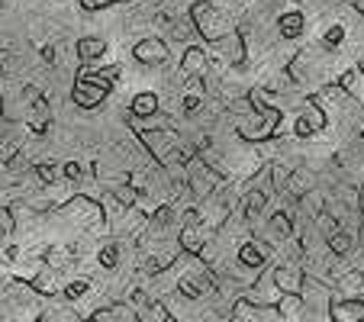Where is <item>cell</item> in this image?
<instances>
[{
    "label": "cell",
    "instance_id": "cell-7",
    "mask_svg": "<svg viewBox=\"0 0 364 322\" xmlns=\"http://www.w3.org/2000/svg\"><path fill=\"white\" fill-rule=\"evenodd\" d=\"M65 210H68V213H71V220H75L77 226H84V229H100V222H103V206L97 203V200L84 197V193L71 197Z\"/></svg>",
    "mask_w": 364,
    "mask_h": 322
},
{
    "label": "cell",
    "instance_id": "cell-19",
    "mask_svg": "<svg viewBox=\"0 0 364 322\" xmlns=\"http://www.w3.org/2000/svg\"><path fill=\"white\" fill-rule=\"evenodd\" d=\"M129 110H132V117L136 119H151V117H159L161 113V103H159V97L151 94V90H142V94L132 97Z\"/></svg>",
    "mask_w": 364,
    "mask_h": 322
},
{
    "label": "cell",
    "instance_id": "cell-39",
    "mask_svg": "<svg viewBox=\"0 0 364 322\" xmlns=\"http://www.w3.org/2000/svg\"><path fill=\"white\" fill-rule=\"evenodd\" d=\"M358 71H361V75H364V58H361V68H358Z\"/></svg>",
    "mask_w": 364,
    "mask_h": 322
},
{
    "label": "cell",
    "instance_id": "cell-20",
    "mask_svg": "<svg viewBox=\"0 0 364 322\" xmlns=\"http://www.w3.org/2000/svg\"><path fill=\"white\" fill-rule=\"evenodd\" d=\"M90 322H139V319L129 303H110V306L97 309V313L90 316Z\"/></svg>",
    "mask_w": 364,
    "mask_h": 322
},
{
    "label": "cell",
    "instance_id": "cell-11",
    "mask_svg": "<svg viewBox=\"0 0 364 322\" xmlns=\"http://www.w3.org/2000/svg\"><path fill=\"white\" fill-rule=\"evenodd\" d=\"M107 94H110V87H100V84L84 81V77H77L75 87H71V100H75L77 110H97L107 100Z\"/></svg>",
    "mask_w": 364,
    "mask_h": 322
},
{
    "label": "cell",
    "instance_id": "cell-13",
    "mask_svg": "<svg viewBox=\"0 0 364 322\" xmlns=\"http://www.w3.org/2000/svg\"><path fill=\"white\" fill-rule=\"evenodd\" d=\"M210 48H213L216 55H220L223 62H229V65H242V62H245V36H242L239 29H232L229 36H223V39L213 42Z\"/></svg>",
    "mask_w": 364,
    "mask_h": 322
},
{
    "label": "cell",
    "instance_id": "cell-14",
    "mask_svg": "<svg viewBox=\"0 0 364 322\" xmlns=\"http://www.w3.org/2000/svg\"><path fill=\"white\" fill-rule=\"evenodd\" d=\"M206 68H210V52L200 45H187L181 58V77H206Z\"/></svg>",
    "mask_w": 364,
    "mask_h": 322
},
{
    "label": "cell",
    "instance_id": "cell-30",
    "mask_svg": "<svg viewBox=\"0 0 364 322\" xmlns=\"http://www.w3.org/2000/svg\"><path fill=\"white\" fill-rule=\"evenodd\" d=\"M200 107H203V94H200V90H187L184 94V113H191L193 117Z\"/></svg>",
    "mask_w": 364,
    "mask_h": 322
},
{
    "label": "cell",
    "instance_id": "cell-5",
    "mask_svg": "<svg viewBox=\"0 0 364 322\" xmlns=\"http://www.w3.org/2000/svg\"><path fill=\"white\" fill-rule=\"evenodd\" d=\"M126 303L132 306L139 322H171V313H168L165 303L155 300V296L145 294V290H129V300Z\"/></svg>",
    "mask_w": 364,
    "mask_h": 322
},
{
    "label": "cell",
    "instance_id": "cell-9",
    "mask_svg": "<svg viewBox=\"0 0 364 322\" xmlns=\"http://www.w3.org/2000/svg\"><path fill=\"white\" fill-rule=\"evenodd\" d=\"M132 58H136L139 65H149V68H155V65H165L168 58V42L159 39V36H149V39H139L136 45H132Z\"/></svg>",
    "mask_w": 364,
    "mask_h": 322
},
{
    "label": "cell",
    "instance_id": "cell-10",
    "mask_svg": "<svg viewBox=\"0 0 364 322\" xmlns=\"http://www.w3.org/2000/svg\"><path fill=\"white\" fill-rule=\"evenodd\" d=\"M323 129H326V110L316 100H306L303 103V110H300V117H296V123H294V132L300 139H309V136H316V132H323Z\"/></svg>",
    "mask_w": 364,
    "mask_h": 322
},
{
    "label": "cell",
    "instance_id": "cell-24",
    "mask_svg": "<svg viewBox=\"0 0 364 322\" xmlns=\"http://www.w3.org/2000/svg\"><path fill=\"white\" fill-rule=\"evenodd\" d=\"M268 226H271V235H274L271 242H277V239H290V235H294V220H290V213H287V210H274V213H271Z\"/></svg>",
    "mask_w": 364,
    "mask_h": 322
},
{
    "label": "cell",
    "instance_id": "cell-32",
    "mask_svg": "<svg viewBox=\"0 0 364 322\" xmlns=\"http://www.w3.org/2000/svg\"><path fill=\"white\" fill-rule=\"evenodd\" d=\"M16 68H20V62L14 52H0V75H14Z\"/></svg>",
    "mask_w": 364,
    "mask_h": 322
},
{
    "label": "cell",
    "instance_id": "cell-6",
    "mask_svg": "<svg viewBox=\"0 0 364 322\" xmlns=\"http://www.w3.org/2000/svg\"><path fill=\"white\" fill-rule=\"evenodd\" d=\"M271 242H264V239H258V235H248L245 242L239 245V264L242 267H248V271H258L262 274L264 267H268V261H271Z\"/></svg>",
    "mask_w": 364,
    "mask_h": 322
},
{
    "label": "cell",
    "instance_id": "cell-25",
    "mask_svg": "<svg viewBox=\"0 0 364 322\" xmlns=\"http://www.w3.org/2000/svg\"><path fill=\"white\" fill-rule=\"evenodd\" d=\"M110 197L117 200L123 210H132L139 203V190L129 184V181H119V184H110Z\"/></svg>",
    "mask_w": 364,
    "mask_h": 322
},
{
    "label": "cell",
    "instance_id": "cell-40",
    "mask_svg": "<svg viewBox=\"0 0 364 322\" xmlns=\"http://www.w3.org/2000/svg\"><path fill=\"white\" fill-rule=\"evenodd\" d=\"M0 7H4V0H0Z\"/></svg>",
    "mask_w": 364,
    "mask_h": 322
},
{
    "label": "cell",
    "instance_id": "cell-15",
    "mask_svg": "<svg viewBox=\"0 0 364 322\" xmlns=\"http://www.w3.org/2000/svg\"><path fill=\"white\" fill-rule=\"evenodd\" d=\"M48 123H52V110H48L46 94L33 97V103H29V110H26V126H29V132L42 136V132H48Z\"/></svg>",
    "mask_w": 364,
    "mask_h": 322
},
{
    "label": "cell",
    "instance_id": "cell-28",
    "mask_svg": "<svg viewBox=\"0 0 364 322\" xmlns=\"http://www.w3.org/2000/svg\"><path fill=\"white\" fill-rule=\"evenodd\" d=\"M29 287H33L36 294H46V296H48V294H55V290H58V287H55V277L48 274V271H42V274H36Z\"/></svg>",
    "mask_w": 364,
    "mask_h": 322
},
{
    "label": "cell",
    "instance_id": "cell-31",
    "mask_svg": "<svg viewBox=\"0 0 364 322\" xmlns=\"http://www.w3.org/2000/svg\"><path fill=\"white\" fill-rule=\"evenodd\" d=\"M87 287L90 284L81 277V281H71L68 287H65V294H68V300H81V296H87Z\"/></svg>",
    "mask_w": 364,
    "mask_h": 322
},
{
    "label": "cell",
    "instance_id": "cell-3",
    "mask_svg": "<svg viewBox=\"0 0 364 322\" xmlns=\"http://www.w3.org/2000/svg\"><path fill=\"white\" fill-rule=\"evenodd\" d=\"M184 171H187V190H191L197 200L213 197V193L220 190L223 184H226L223 171H216V168L210 165L203 155H193L191 161L184 165Z\"/></svg>",
    "mask_w": 364,
    "mask_h": 322
},
{
    "label": "cell",
    "instance_id": "cell-1",
    "mask_svg": "<svg viewBox=\"0 0 364 322\" xmlns=\"http://www.w3.org/2000/svg\"><path fill=\"white\" fill-rule=\"evenodd\" d=\"M136 136H139V142H142V149L159 161V168L187 165V161L197 155V151H193L191 145L171 129H139Z\"/></svg>",
    "mask_w": 364,
    "mask_h": 322
},
{
    "label": "cell",
    "instance_id": "cell-29",
    "mask_svg": "<svg viewBox=\"0 0 364 322\" xmlns=\"http://www.w3.org/2000/svg\"><path fill=\"white\" fill-rule=\"evenodd\" d=\"M97 261H100V267H107V271H113L119 261V245H103L100 254H97Z\"/></svg>",
    "mask_w": 364,
    "mask_h": 322
},
{
    "label": "cell",
    "instance_id": "cell-17",
    "mask_svg": "<svg viewBox=\"0 0 364 322\" xmlns=\"http://www.w3.org/2000/svg\"><path fill=\"white\" fill-rule=\"evenodd\" d=\"M268 206V190L264 187H258V184H252L248 187V193L242 197V216H245L248 222H255L258 220V213Z\"/></svg>",
    "mask_w": 364,
    "mask_h": 322
},
{
    "label": "cell",
    "instance_id": "cell-33",
    "mask_svg": "<svg viewBox=\"0 0 364 322\" xmlns=\"http://www.w3.org/2000/svg\"><path fill=\"white\" fill-rule=\"evenodd\" d=\"M62 174H65V178H68V181H81V178H84V168H81V161H65Z\"/></svg>",
    "mask_w": 364,
    "mask_h": 322
},
{
    "label": "cell",
    "instance_id": "cell-36",
    "mask_svg": "<svg viewBox=\"0 0 364 322\" xmlns=\"http://www.w3.org/2000/svg\"><path fill=\"white\" fill-rule=\"evenodd\" d=\"M42 62H55V48H48V45H42Z\"/></svg>",
    "mask_w": 364,
    "mask_h": 322
},
{
    "label": "cell",
    "instance_id": "cell-21",
    "mask_svg": "<svg viewBox=\"0 0 364 322\" xmlns=\"http://www.w3.org/2000/svg\"><path fill=\"white\" fill-rule=\"evenodd\" d=\"M309 190H313V178H309L306 171H290L287 181H284V193H287L290 200H296V203H300Z\"/></svg>",
    "mask_w": 364,
    "mask_h": 322
},
{
    "label": "cell",
    "instance_id": "cell-12",
    "mask_svg": "<svg viewBox=\"0 0 364 322\" xmlns=\"http://www.w3.org/2000/svg\"><path fill=\"white\" fill-rule=\"evenodd\" d=\"M332 322H364V296H338L329 303Z\"/></svg>",
    "mask_w": 364,
    "mask_h": 322
},
{
    "label": "cell",
    "instance_id": "cell-23",
    "mask_svg": "<svg viewBox=\"0 0 364 322\" xmlns=\"http://www.w3.org/2000/svg\"><path fill=\"white\" fill-rule=\"evenodd\" d=\"M326 248H329L332 254H338V258H342V254H348L351 248H355V235H351L348 229H342V226H338L336 232H329V235H326Z\"/></svg>",
    "mask_w": 364,
    "mask_h": 322
},
{
    "label": "cell",
    "instance_id": "cell-22",
    "mask_svg": "<svg viewBox=\"0 0 364 322\" xmlns=\"http://www.w3.org/2000/svg\"><path fill=\"white\" fill-rule=\"evenodd\" d=\"M303 26H306L303 10H287V14H281V20H277V29H281L284 39H296V36L303 33Z\"/></svg>",
    "mask_w": 364,
    "mask_h": 322
},
{
    "label": "cell",
    "instance_id": "cell-16",
    "mask_svg": "<svg viewBox=\"0 0 364 322\" xmlns=\"http://www.w3.org/2000/svg\"><path fill=\"white\" fill-rule=\"evenodd\" d=\"M107 42L103 39H97V36H81L77 39V45H75V52H77V62H84V65H94V62H100L103 55H107Z\"/></svg>",
    "mask_w": 364,
    "mask_h": 322
},
{
    "label": "cell",
    "instance_id": "cell-8",
    "mask_svg": "<svg viewBox=\"0 0 364 322\" xmlns=\"http://www.w3.org/2000/svg\"><path fill=\"white\" fill-rule=\"evenodd\" d=\"M271 277H274L277 290L287 296H300L303 294V284H306V267H300L296 261H287V264H277L274 271H271Z\"/></svg>",
    "mask_w": 364,
    "mask_h": 322
},
{
    "label": "cell",
    "instance_id": "cell-34",
    "mask_svg": "<svg viewBox=\"0 0 364 322\" xmlns=\"http://www.w3.org/2000/svg\"><path fill=\"white\" fill-rule=\"evenodd\" d=\"M342 39H345V29H342V26H329V29H326V39H323V42L332 48V45H338Z\"/></svg>",
    "mask_w": 364,
    "mask_h": 322
},
{
    "label": "cell",
    "instance_id": "cell-18",
    "mask_svg": "<svg viewBox=\"0 0 364 322\" xmlns=\"http://www.w3.org/2000/svg\"><path fill=\"white\" fill-rule=\"evenodd\" d=\"M336 290L345 296H361L364 294V271L361 267H345L342 274H336Z\"/></svg>",
    "mask_w": 364,
    "mask_h": 322
},
{
    "label": "cell",
    "instance_id": "cell-35",
    "mask_svg": "<svg viewBox=\"0 0 364 322\" xmlns=\"http://www.w3.org/2000/svg\"><path fill=\"white\" fill-rule=\"evenodd\" d=\"M113 4H119V0H81V10H87V14H94V10L113 7Z\"/></svg>",
    "mask_w": 364,
    "mask_h": 322
},
{
    "label": "cell",
    "instance_id": "cell-37",
    "mask_svg": "<svg viewBox=\"0 0 364 322\" xmlns=\"http://www.w3.org/2000/svg\"><path fill=\"white\" fill-rule=\"evenodd\" d=\"M358 216H361V222H364V190H361V200H358Z\"/></svg>",
    "mask_w": 364,
    "mask_h": 322
},
{
    "label": "cell",
    "instance_id": "cell-4",
    "mask_svg": "<svg viewBox=\"0 0 364 322\" xmlns=\"http://www.w3.org/2000/svg\"><path fill=\"white\" fill-rule=\"evenodd\" d=\"M229 322H287L284 309L277 303H255L245 294L232 303V316Z\"/></svg>",
    "mask_w": 364,
    "mask_h": 322
},
{
    "label": "cell",
    "instance_id": "cell-38",
    "mask_svg": "<svg viewBox=\"0 0 364 322\" xmlns=\"http://www.w3.org/2000/svg\"><path fill=\"white\" fill-rule=\"evenodd\" d=\"M33 322H46V319H42V316H36V319H33Z\"/></svg>",
    "mask_w": 364,
    "mask_h": 322
},
{
    "label": "cell",
    "instance_id": "cell-2",
    "mask_svg": "<svg viewBox=\"0 0 364 322\" xmlns=\"http://www.w3.org/2000/svg\"><path fill=\"white\" fill-rule=\"evenodd\" d=\"M187 20H191L193 33L200 36V39L206 42V45H213V42H220L223 36L232 33V23H229V16L223 14L216 4H210V0H193L191 10H187Z\"/></svg>",
    "mask_w": 364,
    "mask_h": 322
},
{
    "label": "cell",
    "instance_id": "cell-27",
    "mask_svg": "<svg viewBox=\"0 0 364 322\" xmlns=\"http://www.w3.org/2000/svg\"><path fill=\"white\" fill-rule=\"evenodd\" d=\"M326 197H329V193H323V190H316V187H313V190L300 200L303 210H306V216H319V213L326 210Z\"/></svg>",
    "mask_w": 364,
    "mask_h": 322
},
{
    "label": "cell",
    "instance_id": "cell-26",
    "mask_svg": "<svg viewBox=\"0 0 364 322\" xmlns=\"http://www.w3.org/2000/svg\"><path fill=\"white\" fill-rule=\"evenodd\" d=\"M338 90H345V94L364 100V75L361 71H345V75L338 77Z\"/></svg>",
    "mask_w": 364,
    "mask_h": 322
}]
</instances>
